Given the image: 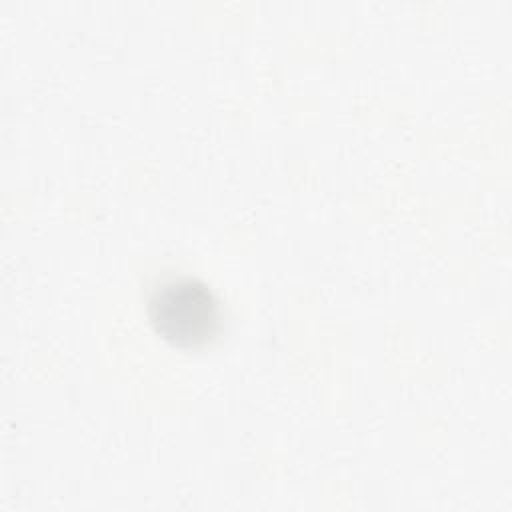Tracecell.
<instances>
[{
	"instance_id": "cell-1",
	"label": "cell",
	"mask_w": 512,
	"mask_h": 512,
	"mask_svg": "<svg viewBox=\"0 0 512 512\" xmlns=\"http://www.w3.org/2000/svg\"><path fill=\"white\" fill-rule=\"evenodd\" d=\"M154 330L174 346L196 348L210 342L222 324V310L210 286L190 274L160 280L148 296Z\"/></svg>"
}]
</instances>
